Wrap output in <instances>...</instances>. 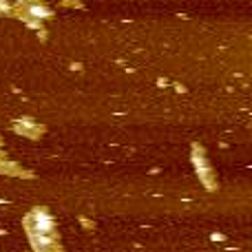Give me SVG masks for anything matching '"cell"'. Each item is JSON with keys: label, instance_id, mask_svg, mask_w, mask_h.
Returning a JSON list of instances; mask_svg holds the SVG:
<instances>
[{"label": "cell", "instance_id": "6da1fadb", "mask_svg": "<svg viewBox=\"0 0 252 252\" xmlns=\"http://www.w3.org/2000/svg\"><path fill=\"white\" fill-rule=\"evenodd\" d=\"M27 232L29 237H53V219L47 210L35 208L27 217Z\"/></svg>", "mask_w": 252, "mask_h": 252}, {"label": "cell", "instance_id": "7a4b0ae2", "mask_svg": "<svg viewBox=\"0 0 252 252\" xmlns=\"http://www.w3.org/2000/svg\"><path fill=\"white\" fill-rule=\"evenodd\" d=\"M47 16H49V9L44 7V4H40L38 0H31V2H27L25 7H22V18H25L27 22H31V25L42 22Z\"/></svg>", "mask_w": 252, "mask_h": 252}, {"label": "cell", "instance_id": "3957f363", "mask_svg": "<svg viewBox=\"0 0 252 252\" xmlns=\"http://www.w3.org/2000/svg\"><path fill=\"white\" fill-rule=\"evenodd\" d=\"M31 246H33L35 252H51L53 250V237H29Z\"/></svg>", "mask_w": 252, "mask_h": 252}, {"label": "cell", "instance_id": "277c9868", "mask_svg": "<svg viewBox=\"0 0 252 252\" xmlns=\"http://www.w3.org/2000/svg\"><path fill=\"white\" fill-rule=\"evenodd\" d=\"M195 168H197V173H199V177L210 186V168H208V164H206L201 153H195Z\"/></svg>", "mask_w": 252, "mask_h": 252}]
</instances>
